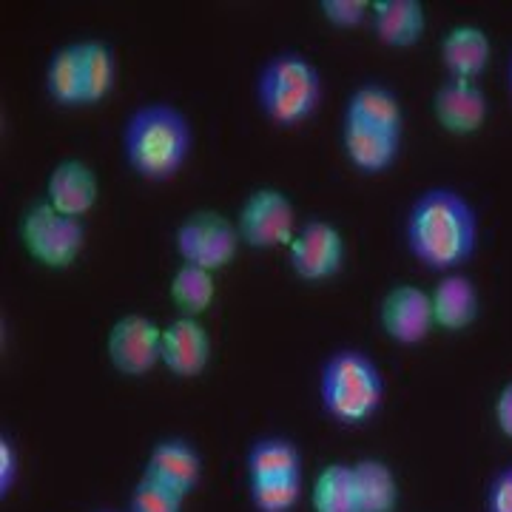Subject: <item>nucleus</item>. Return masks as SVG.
<instances>
[{
  "instance_id": "473e14b6",
  "label": "nucleus",
  "mask_w": 512,
  "mask_h": 512,
  "mask_svg": "<svg viewBox=\"0 0 512 512\" xmlns=\"http://www.w3.org/2000/svg\"><path fill=\"white\" fill-rule=\"evenodd\" d=\"M92 512H120V510H92Z\"/></svg>"
},
{
  "instance_id": "7c9ffc66",
  "label": "nucleus",
  "mask_w": 512,
  "mask_h": 512,
  "mask_svg": "<svg viewBox=\"0 0 512 512\" xmlns=\"http://www.w3.org/2000/svg\"><path fill=\"white\" fill-rule=\"evenodd\" d=\"M493 416H495V427L504 439L512 441V382H507L498 396H495L493 404Z\"/></svg>"
},
{
  "instance_id": "0eeeda50",
  "label": "nucleus",
  "mask_w": 512,
  "mask_h": 512,
  "mask_svg": "<svg viewBox=\"0 0 512 512\" xmlns=\"http://www.w3.org/2000/svg\"><path fill=\"white\" fill-rule=\"evenodd\" d=\"M239 239L245 248L251 251H276V248H288L291 239L299 231V217H296V205L293 200L274 185H259L254 188L242 205H239L237 217Z\"/></svg>"
},
{
  "instance_id": "f8f14e48",
  "label": "nucleus",
  "mask_w": 512,
  "mask_h": 512,
  "mask_svg": "<svg viewBox=\"0 0 512 512\" xmlns=\"http://www.w3.org/2000/svg\"><path fill=\"white\" fill-rule=\"evenodd\" d=\"M433 117L450 137H473L487 126L490 100L473 80H441L433 92Z\"/></svg>"
},
{
  "instance_id": "a211bd4d",
  "label": "nucleus",
  "mask_w": 512,
  "mask_h": 512,
  "mask_svg": "<svg viewBox=\"0 0 512 512\" xmlns=\"http://www.w3.org/2000/svg\"><path fill=\"white\" fill-rule=\"evenodd\" d=\"M433 302V316L436 328L447 333H464L478 322L481 313V296H478L476 282L467 274H444L430 291Z\"/></svg>"
},
{
  "instance_id": "c85d7f7f",
  "label": "nucleus",
  "mask_w": 512,
  "mask_h": 512,
  "mask_svg": "<svg viewBox=\"0 0 512 512\" xmlns=\"http://www.w3.org/2000/svg\"><path fill=\"white\" fill-rule=\"evenodd\" d=\"M484 512H512V464L498 467L487 487H484V498H481Z\"/></svg>"
},
{
  "instance_id": "4468645a",
  "label": "nucleus",
  "mask_w": 512,
  "mask_h": 512,
  "mask_svg": "<svg viewBox=\"0 0 512 512\" xmlns=\"http://www.w3.org/2000/svg\"><path fill=\"white\" fill-rule=\"evenodd\" d=\"M43 200L60 214L83 220L97 208L100 177L86 160L66 157V160L52 165V171L46 177V188H43Z\"/></svg>"
},
{
  "instance_id": "393cba45",
  "label": "nucleus",
  "mask_w": 512,
  "mask_h": 512,
  "mask_svg": "<svg viewBox=\"0 0 512 512\" xmlns=\"http://www.w3.org/2000/svg\"><path fill=\"white\" fill-rule=\"evenodd\" d=\"M313 512H353V467L350 461H330L311 484Z\"/></svg>"
},
{
  "instance_id": "cd10ccee",
  "label": "nucleus",
  "mask_w": 512,
  "mask_h": 512,
  "mask_svg": "<svg viewBox=\"0 0 512 512\" xmlns=\"http://www.w3.org/2000/svg\"><path fill=\"white\" fill-rule=\"evenodd\" d=\"M319 9H322V18L328 20L333 29H356L370 18L373 3H367V0H322Z\"/></svg>"
},
{
  "instance_id": "bb28decb",
  "label": "nucleus",
  "mask_w": 512,
  "mask_h": 512,
  "mask_svg": "<svg viewBox=\"0 0 512 512\" xmlns=\"http://www.w3.org/2000/svg\"><path fill=\"white\" fill-rule=\"evenodd\" d=\"M185 498L154 484L151 478L140 476L128 495V512H183Z\"/></svg>"
},
{
  "instance_id": "5701e85b",
  "label": "nucleus",
  "mask_w": 512,
  "mask_h": 512,
  "mask_svg": "<svg viewBox=\"0 0 512 512\" xmlns=\"http://www.w3.org/2000/svg\"><path fill=\"white\" fill-rule=\"evenodd\" d=\"M80 43V72H83V109L106 103L117 86V57L103 40H77Z\"/></svg>"
},
{
  "instance_id": "9d476101",
  "label": "nucleus",
  "mask_w": 512,
  "mask_h": 512,
  "mask_svg": "<svg viewBox=\"0 0 512 512\" xmlns=\"http://www.w3.org/2000/svg\"><path fill=\"white\" fill-rule=\"evenodd\" d=\"M379 328L399 348H419L436 328L430 293L419 285H393L379 302Z\"/></svg>"
},
{
  "instance_id": "9b49d317",
  "label": "nucleus",
  "mask_w": 512,
  "mask_h": 512,
  "mask_svg": "<svg viewBox=\"0 0 512 512\" xmlns=\"http://www.w3.org/2000/svg\"><path fill=\"white\" fill-rule=\"evenodd\" d=\"M143 476L188 501L202 484V456L197 444L183 436L160 439L148 450Z\"/></svg>"
},
{
  "instance_id": "f03ea898",
  "label": "nucleus",
  "mask_w": 512,
  "mask_h": 512,
  "mask_svg": "<svg viewBox=\"0 0 512 512\" xmlns=\"http://www.w3.org/2000/svg\"><path fill=\"white\" fill-rule=\"evenodd\" d=\"M197 134L180 106L151 100L128 111L120 128V151L128 171L143 183L163 185L180 177L191 154Z\"/></svg>"
},
{
  "instance_id": "20e7f679",
  "label": "nucleus",
  "mask_w": 512,
  "mask_h": 512,
  "mask_svg": "<svg viewBox=\"0 0 512 512\" xmlns=\"http://www.w3.org/2000/svg\"><path fill=\"white\" fill-rule=\"evenodd\" d=\"M254 97L256 109L271 126L299 128L316 117L325 97V83L311 57L285 49L259 66Z\"/></svg>"
},
{
  "instance_id": "a878e982",
  "label": "nucleus",
  "mask_w": 512,
  "mask_h": 512,
  "mask_svg": "<svg viewBox=\"0 0 512 512\" xmlns=\"http://www.w3.org/2000/svg\"><path fill=\"white\" fill-rule=\"evenodd\" d=\"M305 498V476L248 481V501L254 512H296Z\"/></svg>"
},
{
  "instance_id": "423d86ee",
  "label": "nucleus",
  "mask_w": 512,
  "mask_h": 512,
  "mask_svg": "<svg viewBox=\"0 0 512 512\" xmlns=\"http://www.w3.org/2000/svg\"><path fill=\"white\" fill-rule=\"evenodd\" d=\"M239 248L242 239H239L237 222L211 208L185 214L174 228V251L180 262L205 268L211 274L225 271L237 259Z\"/></svg>"
},
{
  "instance_id": "aec40b11",
  "label": "nucleus",
  "mask_w": 512,
  "mask_h": 512,
  "mask_svg": "<svg viewBox=\"0 0 512 512\" xmlns=\"http://www.w3.org/2000/svg\"><path fill=\"white\" fill-rule=\"evenodd\" d=\"M353 467V512H399L402 487L393 467L382 458H359Z\"/></svg>"
},
{
  "instance_id": "4be33fe9",
  "label": "nucleus",
  "mask_w": 512,
  "mask_h": 512,
  "mask_svg": "<svg viewBox=\"0 0 512 512\" xmlns=\"http://www.w3.org/2000/svg\"><path fill=\"white\" fill-rule=\"evenodd\" d=\"M46 97L57 109H83V72H80V43H66L46 60L43 74Z\"/></svg>"
},
{
  "instance_id": "2f4dec72",
  "label": "nucleus",
  "mask_w": 512,
  "mask_h": 512,
  "mask_svg": "<svg viewBox=\"0 0 512 512\" xmlns=\"http://www.w3.org/2000/svg\"><path fill=\"white\" fill-rule=\"evenodd\" d=\"M504 80H507V97H510L512 103V52L510 57H507V77H504Z\"/></svg>"
},
{
  "instance_id": "2eb2a0df",
  "label": "nucleus",
  "mask_w": 512,
  "mask_h": 512,
  "mask_svg": "<svg viewBox=\"0 0 512 512\" xmlns=\"http://www.w3.org/2000/svg\"><path fill=\"white\" fill-rule=\"evenodd\" d=\"M441 69L450 80H473L487 72L493 57V40L476 23H458L439 43Z\"/></svg>"
},
{
  "instance_id": "39448f33",
  "label": "nucleus",
  "mask_w": 512,
  "mask_h": 512,
  "mask_svg": "<svg viewBox=\"0 0 512 512\" xmlns=\"http://www.w3.org/2000/svg\"><path fill=\"white\" fill-rule=\"evenodd\" d=\"M18 231L26 256L46 271H69L86 251L83 220L60 214L43 197L26 205Z\"/></svg>"
},
{
  "instance_id": "412c9836",
  "label": "nucleus",
  "mask_w": 512,
  "mask_h": 512,
  "mask_svg": "<svg viewBox=\"0 0 512 512\" xmlns=\"http://www.w3.org/2000/svg\"><path fill=\"white\" fill-rule=\"evenodd\" d=\"M245 476L248 481L305 476L302 450L285 436H262V439L251 441V447L245 453Z\"/></svg>"
},
{
  "instance_id": "c756f323",
  "label": "nucleus",
  "mask_w": 512,
  "mask_h": 512,
  "mask_svg": "<svg viewBox=\"0 0 512 512\" xmlns=\"http://www.w3.org/2000/svg\"><path fill=\"white\" fill-rule=\"evenodd\" d=\"M20 481V453L15 439L9 433L0 436V498H9L15 493Z\"/></svg>"
},
{
  "instance_id": "dca6fc26",
  "label": "nucleus",
  "mask_w": 512,
  "mask_h": 512,
  "mask_svg": "<svg viewBox=\"0 0 512 512\" xmlns=\"http://www.w3.org/2000/svg\"><path fill=\"white\" fill-rule=\"evenodd\" d=\"M342 151L359 174L365 177H379L387 174L402 157V137L387 134L379 128L356 126L342 120Z\"/></svg>"
},
{
  "instance_id": "f257e3e1",
  "label": "nucleus",
  "mask_w": 512,
  "mask_h": 512,
  "mask_svg": "<svg viewBox=\"0 0 512 512\" xmlns=\"http://www.w3.org/2000/svg\"><path fill=\"white\" fill-rule=\"evenodd\" d=\"M478 211L458 188L433 185L410 202L404 217L407 254L433 274H456L478 251Z\"/></svg>"
},
{
  "instance_id": "1a4fd4ad",
  "label": "nucleus",
  "mask_w": 512,
  "mask_h": 512,
  "mask_svg": "<svg viewBox=\"0 0 512 512\" xmlns=\"http://www.w3.org/2000/svg\"><path fill=\"white\" fill-rule=\"evenodd\" d=\"M285 251H288L291 274L299 282L319 285L342 274L345 259H348V242L333 222L311 217L299 225L296 237Z\"/></svg>"
},
{
  "instance_id": "7ed1b4c3",
  "label": "nucleus",
  "mask_w": 512,
  "mask_h": 512,
  "mask_svg": "<svg viewBox=\"0 0 512 512\" xmlns=\"http://www.w3.org/2000/svg\"><path fill=\"white\" fill-rule=\"evenodd\" d=\"M384 373L362 348H336L319 367V407L336 427L359 430L382 413Z\"/></svg>"
},
{
  "instance_id": "6ab92c4d",
  "label": "nucleus",
  "mask_w": 512,
  "mask_h": 512,
  "mask_svg": "<svg viewBox=\"0 0 512 512\" xmlns=\"http://www.w3.org/2000/svg\"><path fill=\"white\" fill-rule=\"evenodd\" d=\"M370 26L387 49H413L427 32V12L419 0H379L370 9Z\"/></svg>"
},
{
  "instance_id": "6e6552de",
  "label": "nucleus",
  "mask_w": 512,
  "mask_h": 512,
  "mask_svg": "<svg viewBox=\"0 0 512 512\" xmlns=\"http://www.w3.org/2000/svg\"><path fill=\"white\" fill-rule=\"evenodd\" d=\"M106 359L123 379H146L163 365V328L146 313H126L106 333Z\"/></svg>"
},
{
  "instance_id": "f3484780",
  "label": "nucleus",
  "mask_w": 512,
  "mask_h": 512,
  "mask_svg": "<svg viewBox=\"0 0 512 512\" xmlns=\"http://www.w3.org/2000/svg\"><path fill=\"white\" fill-rule=\"evenodd\" d=\"M345 123H356V126L379 128L387 134H399L404 137V106L402 97L393 92L390 86L367 80L362 86H356L348 94V103L342 111Z\"/></svg>"
},
{
  "instance_id": "ddd939ff",
  "label": "nucleus",
  "mask_w": 512,
  "mask_h": 512,
  "mask_svg": "<svg viewBox=\"0 0 512 512\" xmlns=\"http://www.w3.org/2000/svg\"><path fill=\"white\" fill-rule=\"evenodd\" d=\"M214 359V339L202 319L177 316L163 328V367L180 382H194Z\"/></svg>"
},
{
  "instance_id": "b1692460",
  "label": "nucleus",
  "mask_w": 512,
  "mask_h": 512,
  "mask_svg": "<svg viewBox=\"0 0 512 512\" xmlns=\"http://www.w3.org/2000/svg\"><path fill=\"white\" fill-rule=\"evenodd\" d=\"M217 274L197 268V265H185L180 262L177 271L168 279V299L177 308L180 316H191V319H202V313L217 299Z\"/></svg>"
}]
</instances>
